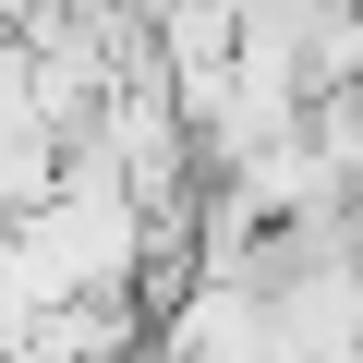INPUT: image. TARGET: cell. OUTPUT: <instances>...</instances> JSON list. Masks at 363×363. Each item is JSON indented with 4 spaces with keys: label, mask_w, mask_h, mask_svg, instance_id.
Wrapping results in <instances>:
<instances>
[{
    "label": "cell",
    "mask_w": 363,
    "mask_h": 363,
    "mask_svg": "<svg viewBox=\"0 0 363 363\" xmlns=\"http://www.w3.org/2000/svg\"><path fill=\"white\" fill-rule=\"evenodd\" d=\"M49 315H61V303H49V279L25 267V242H13V230H0V363H25V339H37Z\"/></svg>",
    "instance_id": "obj_1"
}]
</instances>
